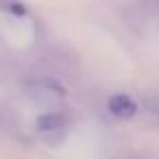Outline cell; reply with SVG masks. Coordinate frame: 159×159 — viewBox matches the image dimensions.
Returning a JSON list of instances; mask_svg holds the SVG:
<instances>
[{"mask_svg": "<svg viewBox=\"0 0 159 159\" xmlns=\"http://www.w3.org/2000/svg\"><path fill=\"white\" fill-rule=\"evenodd\" d=\"M68 129H70V120L63 113H59V111H48V113H42L37 118V131L48 142L63 139Z\"/></svg>", "mask_w": 159, "mask_h": 159, "instance_id": "cell-1", "label": "cell"}, {"mask_svg": "<svg viewBox=\"0 0 159 159\" xmlns=\"http://www.w3.org/2000/svg\"><path fill=\"white\" fill-rule=\"evenodd\" d=\"M107 107H109V111H111L116 118H120V120H129V118H133V116L137 113V102H135L131 96H126V94H113V96L107 100Z\"/></svg>", "mask_w": 159, "mask_h": 159, "instance_id": "cell-2", "label": "cell"}]
</instances>
